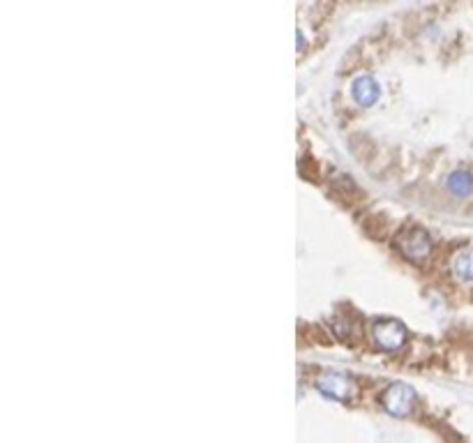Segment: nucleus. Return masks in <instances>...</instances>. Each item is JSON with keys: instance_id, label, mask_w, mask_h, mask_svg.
<instances>
[{"instance_id": "4", "label": "nucleus", "mask_w": 473, "mask_h": 443, "mask_svg": "<svg viewBox=\"0 0 473 443\" xmlns=\"http://www.w3.org/2000/svg\"><path fill=\"white\" fill-rule=\"evenodd\" d=\"M381 404L390 416L404 418L415 406V390L411 386H406V383H392V386L383 390Z\"/></svg>"}, {"instance_id": "2", "label": "nucleus", "mask_w": 473, "mask_h": 443, "mask_svg": "<svg viewBox=\"0 0 473 443\" xmlns=\"http://www.w3.org/2000/svg\"><path fill=\"white\" fill-rule=\"evenodd\" d=\"M397 247L408 261L420 264V261H425L429 254H432L434 243H432V236H429L425 229L413 227V229H406L404 234L397 236Z\"/></svg>"}, {"instance_id": "6", "label": "nucleus", "mask_w": 473, "mask_h": 443, "mask_svg": "<svg viewBox=\"0 0 473 443\" xmlns=\"http://www.w3.org/2000/svg\"><path fill=\"white\" fill-rule=\"evenodd\" d=\"M450 268H453V275L457 280L473 282V245L462 247V250L453 257Z\"/></svg>"}, {"instance_id": "3", "label": "nucleus", "mask_w": 473, "mask_h": 443, "mask_svg": "<svg viewBox=\"0 0 473 443\" xmlns=\"http://www.w3.org/2000/svg\"><path fill=\"white\" fill-rule=\"evenodd\" d=\"M317 390L326 397L338 399V402H347L356 393V381L349 374L338 372V369H324L317 376Z\"/></svg>"}, {"instance_id": "5", "label": "nucleus", "mask_w": 473, "mask_h": 443, "mask_svg": "<svg viewBox=\"0 0 473 443\" xmlns=\"http://www.w3.org/2000/svg\"><path fill=\"white\" fill-rule=\"evenodd\" d=\"M379 83L374 76H358L354 81V99L360 106H372L379 99Z\"/></svg>"}, {"instance_id": "7", "label": "nucleus", "mask_w": 473, "mask_h": 443, "mask_svg": "<svg viewBox=\"0 0 473 443\" xmlns=\"http://www.w3.org/2000/svg\"><path fill=\"white\" fill-rule=\"evenodd\" d=\"M446 185L455 197H469V194L473 192V176L467 169H457L448 176Z\"/></svg>"}, {"instance_id": "1", "label": "nucleus", "mask_w": 473, "mask_h": 443, "mask_svg": "<svg viewBox=\"0 0 473 443\" xmlns=\"http://www.w3.org/2000/svg\"><path fill=\"white\" fill-rule=\"evenodd\" d=\"M372 337L383 351H399L406 344V325L397 319H376L372 325Z\"/></svg>"}]
</instances>
